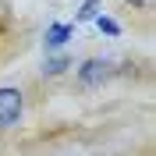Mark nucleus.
Segmentation results:
<instances>
[{"label":"nucleus","mask_w":156,"mask_h":156,"mask_svg":"<svg viewBox=\"0 0 156 156\" xmlns=\"http://www.w3.org/2000/svg\"><path fill=\"white\" fill-rule=\"evenodd\" d=\"M96 25H99V32H107V36H121V25H117L114 18H107V14H99Z\"/></svg>","instance_id":"nucleus-5"},{"label":"nucleus","mask_w":156,"mask_h":156,"mask_svg":"<svg viewBox=\"0 0 156 156\" xmlns=\"http://www.w3.org/2000/svg\"><path fill=\"white\" fill-rule=\"evenodd\" d=\"M21 107H25L21 89H14V85H4V89H0V131H7V128L18 124Z\"/></svg>","instance_id":"nucleus-1"},{"label":"nucleus","mask_w":156,"mask_h":156,"mask_svg":"<svg viewBox=\"0 0 156 156\" xmlns=\"http://www.w3.org/2000/svg\"><path fill=\"white\" fill-rule=\"evenodd\" d=\"M128 4H135V7H149V0H128Z\"/></svg>","instance_id":"nucleus-7"},{"label":"nucleus","mask_w":156,"mask_h":156,"mask_svg":"<svg viewBox=\"0 0 156 156\" xmlns=\"http://www.w3.org/2000/svg\"><path fill=\"white\" fill-rule=\"evenodd\" d=\"M110 78V64L107 60H85L82 68H78V82L85 89H96V85H103Z\"/></svg>","instance_id":"nucleus-2"},{"label":"nucleus","mask_w":156,"mask_h":156,"mask_svg":"<svg viewBox=\"0 0 156 156\" xmlns=\"http://www.w3.org/2000/svg\"><path fill=\"white\" fill-rule=\"evenodd\" d=\"M71 32H75V29H71V25H64V21L50 25V29H46V50H60V46L71 39Z\"/></svg>","instance_id":"nucleus-3"},{"label":"nucleus","mask_w":156,"mask_h":156,"mask_svg":"<svg viewBox=\"0 0 156 156\" xmlns=\"http://www.w3.org/2000/svg\"><path fill=\"white\" fill-rule=\"evenodd\" d=\"M64 68H68V60H64V57H50V60H46V68H43V71H46V75H60Z\"/></svg>","instance_id":"nucleus-6"},{"label":"nucleus","mask_w":156,"mask_h":156,"mask_svg":"<svg viewBox=\"0 0 156 156\" xmlns=\"http://www.w3.org/2000/svg\"><path fill=\"white\" fill-rule=\"evenodd\" d=\"M99 7H103L99 0H85L82 11H78V21H96V18H99Z\"/></svg>","instance_id":"nucleus-4"}]
</instances>
